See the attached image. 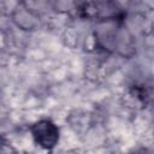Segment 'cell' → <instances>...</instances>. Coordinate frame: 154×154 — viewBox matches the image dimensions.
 I'll use <instances>...</instances> for the list:
<instances>
[{"label": "cell", "instance_id": "6da1fadb", "mask_svg": "<svg viewBox=\"0 0 154 154\" xmlns=\"http://www.w3.org/2000/svg\"><path fill=\"white\" fill-rule=\"evenodd\" d=\"M34 141L43 149H53L59 141V129L49 119H42L34 123L30 128Z\"/></svg>", "mask_w": 154, "mask_h": 154}, {"label": "cell", "instance_id": "7a4b0ae2", "mask_svg": "<svg viewBox=\"0 0 154 154\" xmlns=\"http://www.w3.org/2000/svg\"><path fill=\"white\" fill-rule=\"evenodd\" d=\"M13 20L17 23L18 26L25 30H30L36 25V17L25 7L17 8L13 14Z\"/></svg>", "mask_w": 154, "mask_h": 154}]
</instances>
